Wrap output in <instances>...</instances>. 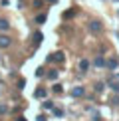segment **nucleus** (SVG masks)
Here are the masks:
<instances>
[{
  "mask_svg": "<svg viewBox=\"0 0 119 121\" xmlns=\"http://www.w3.org/2000/svg\"><path fill=\"white\" fill-rule=\"evenodd\" d=\"M48 60L50 62H56V64H62L64 60H66V56H64V52H56V54H52Z\"/></svg>",
  "mask_w": 119,
  "mask_h": 121,
  "instance_id": "1",
  "label": "nucleus"
},
{
  "mask_svg": "<svg viewBox=\"0 0 119 121\" xmlns=\"http://www.w3.org/2000/svg\"><path fill=\"white\" fill-rule=\"evenodd\" d=\"M101 28H103L101 22H97V20H91V22H89V30H91V32L97 34V32H101Z\"/></svg>",
  "mask_w": 119,
  "mask_h": 121,
  "instance_id": "2",
  "label": "nucleus"
},
{
  "mask_svg": "<svg viewBox=\"0 0 119 121\" xmlns=\"http://www.w3.org/2000/svg\"><path fill=\"white\" fill-rule=\"evenodd\" d=\"M10 44H12V38H8L6 34H2L0 36V48H8Z\"/></svg>",
  "mask_w": 119,
  "mask_h": 121,
  "instance_id": "3",
  "label": "nucleus"
},
{
  "mask_svg": "<svg viewBox=\"0 0 119 121\" xmlns=\"http://www.w3.org/2000/svg\"><path fill=\"white\" fill-rule=\"evenodd\" d=\"M83 93H85V89H83L81 85H77V87H73V89H72V95H73V97H81Z\"/></svg>",
  "mask_w": 119,
  "mask_h": 121,
  "instance_id": "4",
  "label": "nucleus"
},
{
  "mask_svg": "<svg viewBox=\"0 0 119 121\" xmlns=\"http://www.w3.org/2000/svg\"><path fill=\"white\" fill-rule=\"evenodd\" d=\"M8 28H10V22L6 18H0V32H6Z\"/></svg>",
  "mask_w": 119,
  "mask_h": 121,
  "instance_id": "5",
  "label": "nucleus"
},
{
  "mask_svg": "<svg viewBox=\"0 0 119 121\" xmlns=\"http://www.w3.org/2000/svg\"><path fill=\"white\" fill-rule=\"evenodd\" d=\"M93 64H95V68H105V64H107V62H105V60H103L101 56H97V58H95V62H93Z\"/></svg>",
  "mask_w": 119,
  "mask_h": 121,
  "instance_id": "6",
  "label": "nucleus"
},
{
  "mask_svg": "<svg viewBox=\"0 0 119 121\" xmlns=\"http://www.w3.org/2000/svg\"><path fill=\"white\" fill-rule=\"evenodd\" d=\"M87 68H89L87 60H79V72H87Z\"/></svg>",
  "mask_w": 119,
  "mask_h": 121,
  "instance_id": "7",
  "label": "nucleus"
},
{
  "mask_svg": "<svg viewBox=\"0 0 119 121\" xmlns=\"http://www.w3.org/2000/svg\"><path fill=\"white\" fill-rule=\"evenodd\" d=\"M36 97H46V89H44V87H38V89H36Z\"/></svg>",
  "mask_w": 119,
  "mask_h": 121,
  "instance_id": "8",
  "label": "nucleus"
},
{
  "mask_svg": "<svg viewBox=\"0 0 119 121\" xmlns=\"http://www.w3.org/2000/svg\"><path fill=\"white\" fill-rule=\"evenodd\" d=\"M105 65H107V68H111V69H113V68H117V65H119V62H117V60H109V62H107Z\"/></svg>",
  "mask_w": 119,
  "mask_h": 121,
  "instance_id": "9",
  "label": "nucleus"
},
{
  "mask_svg": "<svg viewBox=\"0 0 119 121\" xmlns=\"http://www.w3.org/2000/svg\"><path fill=\"white\" fill-rule=\"evenodd\" d=\"M36 22H38V24H44V22H46V14H38V16H36Z\"/></svg>",
  "mask_w": 119,
  "mask_h": 121,
  "instance_id": "10",
  "label": "nucleus"
},
{
  "mask_svg": "<svg viewBox=\"0 0 119 121\" xmlns=\"http://www.w3.org/2000/svg\"><path fill=\"white\" fill-rule=\"evenodd\" d=\"M42 32H36V34H34V42H36V44H40V42H42Z\"/></svg>",
  "mask_w": 119,
  "mask_h": 121,
  "instance_id": "11",
  "label": "nucleus"
},
{
  "mask_svg": "<svg viewBox=\"0 0 119 121\" xmlns=\"http://www.w3.org/2000/svg\"><path fill=\"white\" fill-rule=\"evenodd\" d=\"M48 78H50V79H56V78H58V72H56V69H52V72H48Z\"/></svg>",
  "mask_w": 119,
  "mask_h": 121,
  "instance_id": "12",
  "label": "nucleus"
},
{
  "mask_svg": "<svg viewBox=\"0 0 119 121\" xmlns=\"http://www.w3.org/2000/svg\"><path fill=\"white\" fill-rule=\"evenodd\" d=\"M54 115H56V117H62V115H64V111H62L60 107H54Z\"/></svg>",
  "mask_w": 119,
  "mask_h": 121,
  "instance_id": "13",
  "label": "nucleus"
},
{
  "mask_svg": "<svg viewBox=\"0 0 119 121\" xmlns=\"http://www.w3.org/2000/svg\"><path fill=\"white\" fill-rule=\"evenodd\" d=\"M44 109H54V103L52 101H44Z\"/></svg>",
  "mask_w": 119,
  "mask_h": 121,
  "instance_id": "14",
  "label": "nucleus"
},
{
  "mask_svg": "<svg viewBox=\"0 0 119 121\" xmlns=\"http://www.w3.org/2000/svg\"><path fill=\"white\" fill-rule=\"evenodd\" d=\"M95 91H103V83H101V82L95 83Z\"/></svg>",
  "mask_w": 119,
  "mask_h": 121,
  "instance_id": "15",
  "label": "nucleus"
},
{
  "mask_svg": "<svg viewBox=\"0 0 119 121\" xmlns=\"http://www.w3.org/2000/svg\"><path fill=\"white\" fill-rule=\"evenodd\" d=\"M4 113H8V107L6 105H0V115H4Z\"/></svg>",
  "mask_w": 119,
  "mask_h": 121,
  "instance_id": "16",
  "label": "nucleus"
},
{
  "mask_svg": "<svg viewBox=\"0 0 119 121\" xmlns=\"http://www.w3.org/2000/svg\"><path fill=\"white\" fill-rule=\"evenodd\" d=\"M111 89H113V91H119V82H115V83H111Z\"/></svg>",
  "mask_w": 119,
  "mask_h": 121,
  "instance_id": "17",
  "label": "nucleus"
},
{
  "mask_svg": "<svg viewBox=\"0 0 119 121\" xmlns=\"http://www.w3.org/2000/svg\"><path fill=\"white\" fill-rule=\"evenodd\" d=\"M36 75H38V78H42V75H44V69L38 68V69H36Z\"/></svg>",
  "mask_w": 119,
  "mask_h": 121,
  "instance_id": "18",
  "label": "nucleus"
},
{
  "mask_svg": "<svg viewBox=\"0 0 119 121\" xmlns=\"http://www.w3.org/2000/svg\"><path fill=\"white\" fill-rule=\"evenodd\" d=\"M54 91H56V93H62V85H54Z\"/></svg>",
  "mask_w": 119,
  "mask_h": 121,
  "instance_id": "19",
  "label": "nucleus"
},
{
  "mask_svg": "<svg viewBox=\"0 0 119 121\" xmlns=\"http://www.w3.org/2000/svg\"><path fill=\"white\" fill-rule=\"evenodd\" d=\"M48 2H52V4H54V2H58V0H48Z\"/></svg>",
  "mask_w": 119,
  "mask_h": 121,
  "instance_id": "20",
  "label": "nucleus"
}]
</instances>
